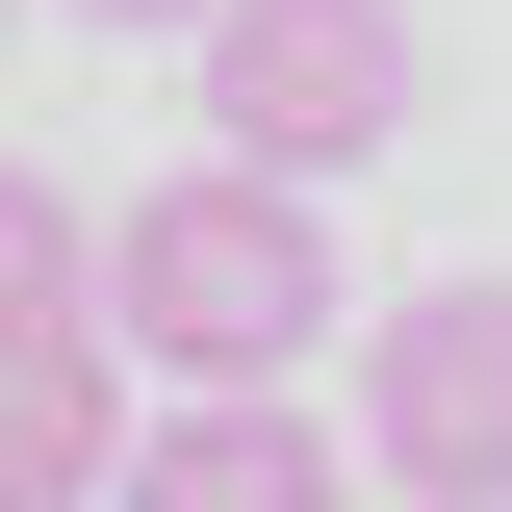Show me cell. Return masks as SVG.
Listing matches in <instances>:
<instances>
[{"label": "cell", "instance_id": "cell-8", "mask_svg": "<svg viewBox=\"0 0 512 512\" xmlns=\"http://www.w3.org/2000/svg\"><path fill=\"white\" fill-rule=\"evenodd\" d=\"M0 26H26V0H0Z\"/></svg>", "mask_w": 512, "mask_h": 512}, {"label": "cell", "instance_id": "cell-6", "mask_svg": "<svg viewBox=\"0 0 512 512\" xmlns=\"http://www.w3.org/2000/svg\"><path fill=\"white\" fill-rule=\"evenodd\" d=\"M52 333H103V231L0 154V359H52Z\"/></svg>", "mask_w": 512, "mask_h": 512}, {"label": "cell", "instance_id": "cell-2", "mask_svg": "<svg viewBox=\"0 0 512 512\" xmlns=\"http://www.w3.org/2000/svg\"><path fill=\"white\" fill-rule=\"evenodd\" d=\"M384 128H410V0H231L205 26V154L231 180H359Z\"/></svg>", "mask_w": 512, "mask_h": 512}, {"label": "cell", "instance_id": "cell-1", "mask_svg": "<svg viewBox=\"0 0 512 512\" xmlns=\"http://www.w3.org/2000/svg\"><path fill=\"white\" fill-rule=\"evenodd\" d=\"M333 205L308 180H231V154H180V180L103 205V359L180 384V410H282V384L333 359Z\"/></svg>", "mask_w": 512, "mask_h": 512}, {"label": "cell", "instance_id": "cell-3", "mask_svg": "<svg viewBox=\"0 0 512 512\" xmlns=\"http://www.w3.org/2000/svg\"><path fill=\"white\" fill-rule=\"evenodd\" d=\"M359 461L384 512H512V282H410L359 333Z\"/></svg>", "mask_w": 512, "mask_h": 512}, {"label": "cell", "instance_id": "cell-5", "mask_svg": "<svg viewBox=\"0 0 512 512\" xmlns=\"http://www.w3.org/2000/svg\"><path fill=\"white\" fill-rule=\"evenodd\" d=\"M128 487V359L52 333V359H0V512H103Z\"/></svg>", "mask_w": 512, "mask_h": 512}, {"label": "cell", "instance_id": "cell-7", "mask_svg": "<svg viewBox=\"0 0 512 512\" xmlns=\"http://www.w3.org/2000/svg\"><path fill=\"white\" fill-rule=\"evenodd\" d=\"M77 26H180V52H205V26H231V0H77Z\"/></svg>", "mask_w": 512, "mask_h": 512}, {"label": "cell", "instance_id": "cell-4", "mask_svg": "<svg viewBox=\"0 0 512 512\" xmlns=\"http://www.w3.org/2000/svg\"><path fill=\"white\" fill-rule=\"evenodd\" d=\"M103 512H359V461H333L308 410H128Z\"/></svg>", "mask_w": 512, "mask_h": 512}]
</instances>
